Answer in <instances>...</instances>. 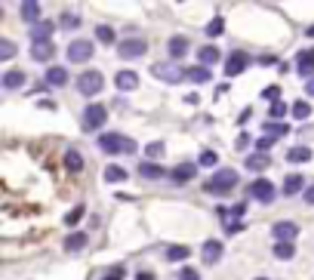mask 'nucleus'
Wrapping results in <instances>:
<instances>
[{
    "mask_svg": "<svg viewBox=\"0 0 314 280\" xmlns=\"http://www.w3.org/2000/svg\"><path fill=\"white\" fill-rule=\"evenodd\" d=\"M99 148L105 154H133L136 142H133V139H123L120 133H102L99 136Z\"/></svg>",
    "mask_w": 314,
    "mask_h": 280,
    "instance_id": "nucleus-1",
    "label": "nucleus"
},
{
    "mask_svg": "<svg viewBox=\"0 0 314 280\" xmlns=\"http://www.w3.org/2000/svg\"><path fill=\"white\" fill-rule=\"evenodd\" d=\"M234 185H237V172L234 169H219L210 182H203V191H207V194H228Z\"/></svg>",
    "mask_w": 314,
    "mask_h": 280,
    "instance_id": "nucleus-2",
    "label": "nucleus"
},
{
    "mask_svg": "<svg viewBox=\"0 0 314 280\" xmlns=\"http://www.w3.org/2000/svg\"><path fill=\"white\" fill-rule=\"evenodd\" d=\"M102 86H105L102 71H83V74L77 77V90H80L83 96H96V93H102Z\"/></svg>",
    "mask_w": 314,
    "mask_h": 280,
    "instance_id": "nucleus-3",
    "label": "nucleus"
},
{
    "mask_svg": "<svg viewBox=\"0 0 314 280\" xmlns=\"http://www.w3.org/2000/svg\"><path fill=\"white\" fill-rule=\"evenodd\" d=\"M117 52H120V59H139L148 52V40L142 37H129V40H120L117 43Z\"/></svg>",
    "mask_w": 314,
    "mask_h": 280,
    "instance_id": "nucleus-4",
    "label": "nucleus"
},
{
    "mask_svg": "<svg viewBox=\"0 0 314 280\" xmlns=\"http://www.w3.org/2000/svg\"><path fill=\"white\" fill-rule=\"evenodd\" d=\"M151 74H154V77H160L163 83H179L182 77H188V71H182V68H179V65H173V62L154 65V68H151Z\"/></svg>",
    "mask_w": 314,
    "mask_h": 280,
    "instance_id": "nucleus-5",
    "label": "nucleus"
},
{
    "mask_svg": "<svg viewBox=\"0 0 314 280\" xmlns=\"http://www.w3.org/2000/svg\"><path fill=\"white\" fill-rule=\"evenodd\" d=\"M247 197L262 200V203H271V200H274V185H271V182H265V179H256V182L247 188Z\"/></svg>",
    "mask_w": 314,
    "mask_h": 280,
    "instance_id": "nucleus-6",
    "label": "nucleus"
},
{
    "mask_svg": "<svg viewBox=\"0 0 314 280\" xmlns=\"http://www.w3.org/2000/svg\"><path fill=\"white\" fill-rule=\"evenodd\" d=\"M68 59L71 62H89L92 59V43L89 40H71L68 43Z\"/></svg>",
    "mask_w": 314,
    "mask_h": 280,
    "instance_id": "nucleus-7",
    "label": "nucleus"
},
{
    "mask_svg": "<svg viewBox=\"0 0 314 280\" xmlns=\"http://www.w3.org/2000/svg\"><path fill=\"white\" fill-rule=\"evenodd\" d=\"M105 120H108V111L102 108V105H86L83 124H86L89 130H102V127H105Z\"/></svg>",
    "mask_w": 314,
    "mask_h": 280,
    "instance_id": "nucleus-8",
    "label": "nucleus"
},
{
    "mask_svg": "<svg viewBox=\"0 0 314 280\" xmlns=\"http://www.w3.org/2000/svg\"><path fill=\"white\" fill-rule=\"evenodd\" d=\"M296 234H299V228H296L293 222H274V225H271V237H274L277 243H293Z\"/></svg>",
    "mask_w": 314,
    "mask_h": 280,
    "instance_id": "nucleus-9",
    "label": "nucleus"
},
{
    "mask_svg": "<svg viewBox=\"0 0 314 280\" xmlns=\"http://www.w3.org/2000/svg\"><path fill=\"white\" fill-rule=\"evenodd\" d=\"M200 256H203V262H207V265H216V262L225 256V247H222V240H207L200 247Z\"/></svg>",
    "mask_w": 314,
    "mask_h": 280,
    "instance_id": "nucleus-10",
    "label": "nucleus"
},
{
    "mask_svg": "<svg viewBox=\"0 0 314 280\" xmlns=\"http://www.w3.org/2000/svg\"><path fill=\"white\" fill-rule=\"evenodd\" d=\"M194 176H197V166H194V163H179V166L170 169L173 185H185V182H191Z\"/></svg>",
    "mask_w": 314,
    "mask_h": 280,
    "instance_id": "nucleus-11",
    "label": "nucleus"
},
{
    "mask_svg": "<svg viewBox=\"0 0 314 280\" xmlns=\"http://www.w3.org/2000/svg\"><path fill=\"white\" fill-rule=\"evenodd\" d=\"M52 31H55L52 22H37V25H31V40H34V43H49Z\"/></svg>",
    "mask_w": 314,
    "mask_h": 280,
    "instance_id": "nucleus-12",
    "label": "nucleus"
},
{
    "mask_svg": "<svg viewBox=\"0 0 314 280\" xmlns=\"http://www.w3.org/2000/svg\"><path fill=\"white\" fill-rule=\"evenodd\" d=\"M247 62H250V59L244 56V52H231L228 62H225V74H228V77H237V74L247 68Z\"/></svg>",
    "mask_w": 314,
    "mask_h": 280,
    "instance_id": "nucleus-13",
    "label": "nucleus"
},
{
    "mask_svg": "<svg viewBox=\"0 0 314 280\" xmlns=\"http://www.w3.org/2000/svg\"><path fill=\"white\" fill-rule=\"evenodd\" d=\"M296 71H299L302 77H308V80H311V71H314V49H302V52H299Z\"/></svg>",
    "mask_w": 314,
    "mask_h": 280,
    "instance_id": "nucleus-14",
    "label": "nucleus"
},
{
    "mask_svg": "<svg viewBox=\"0 0 314 280\" xmlns=\"http://www.w3.org/2000/svg\"><path fill=\"white\" fill-rule=\"evenodd\" d=\"M46 83H49V86H65V83H68V68L49 65V68H46Z\"/></svg>",
    "mask_w": 314,
    "mask_h": 280,
    "instance_id": "nucleus-15",
    "label": "nucleus"
},
{
    "mask_svg": "<svg viewBox=\"0 0 314 280\" xmlns=\"http://www.w3.org/2000/svg\"><path fill=\"white\" fill-rule=\"evenodd\" d=\"M114 83H117V90L123 93H129V90H136V86H139V74L136 71H117V77H114Z\"/></svg>",
    "mask_w": 314,
    "mask_h": 280,
    "instance_id": "nucleus-16",
    "label": "nucleus"
},
{
    "mask_svg": "<svg viewBox=\"0 0 314 280\" xmlns=\"http://www.w3.org/2000/svg\"><path fill=\"white\" fill-rule=\"evenodd\" d=\"M52 56H55L52 40H49V43H34V46H31V59H37V62H49Z\"/></svg>",
    "mask_w": 314,
    "mask_h": 280,
    "instance_id": "nucleus-17",
    "label": "nucleus"
},
{
    "mask_svg": "<svg viewBox=\"0 0 314 280\" xmlns=\"http://www.w3.org/2000/svg\"><path fill=\"white\" fill-rule=\"evenodd\" d=\"M299 191H308V188H305V179L299 176V172H296V176H287V179H284V194H290V197H293V194H299Z\"/></svg>",
    "mask_w": 314,
    "mask_h": 280,
    "instance_id": "nucleus-18",
    "label": "nucleus"
},
{
    "mask_svg": "<svg viewBox=\"0 0 314 280\" xmlns=\"http://www.w3.org/2000/svg\"><path fill=\"white\" fill-rule=\"evenodd\" d=\"M166 49H170V62H176V59H182L185 52H188V40H185V37H173L170 43H166Z\"/></svg>",
    "mask_w": 314,
    "mask_h": 280,
    "instance_id": "nucleus-19",
    "label": "nucleus"
},
{
    "mask_svg": "<svg viewBox=\"0 0 314 280\" xmlns=\"http://www.w3.org/2000/svg\"><path fill=\"white\" fill-rule=\"evenodd\" d=\"M22 83H28V77H25V71H18V68H12V71L3 74V86H6V90H18Z\"/></svg>",
    "mask_w": 314,
    "mask_h": 280,
    "instance_id": "nucleus-20",
    "label": "nucleus"
},
{
    "mask_svg": "<svg viewBox=\"0 0 314 280\" xmlns=\"http://www.w3.org/2000/svg\"><path fill=\"white\" fill-rule=\"evenodd\" d=\"M139 176H142V179H163V176H170V172H166L163 166H157V163H148V160H145V163L139 166Z\"/></svg>",
    "mask_w": 314,
    "mask_h": 280,
    "instance_id": "nucleus-21",
    "label": "nucleus"
},
{
    "mask_svg": "<svg viewBox=\"0 0 314 280\" xmlns=\"http://www.w3.org/2000/svg\"><path fill=\"white\" fill-rule=\"evenodd\" d=\"M22 19L31 22V25L40 22V3H37V0H28V3H22Z\"/></svg>",
    "mask_w": 314,
    "mask_h": 280,
    "instance_id": "nucleus-22",
    "label": "nucleus"
},
{
    "mask_svg": "<svg viewBox=\"0 0 314 280\" xmlns=\"http://www.w3.org/2000/svg\"><path fill=\"white\" fill-rule=\"evenodd\" d=\"M83 247H86V234H83V231H74V234L65 237V253H77V250H83Z\"/></svg>",
    "mask_w": 314,
    "mask_h": 280,
    "instance_id": "nucleus-23",
    "label": "nucleus"
},
{
    "mask_svg": "<svg viewBox=\"0 0 314 280\" xmlns=\"http://www.w3.org/2000/svg\"><path fill=\"white\" fill-rule=\"evenodd\" d=\"M271 166V157L268 154H253V157H247V169H253V172H262V169H268Z\"/></svg>",
    "mask_w": 314,
    "mask_h": 280,
    "instance_id": "nucleus-24",
    "label": "nucleus"
},
{
    "mask_svg": "<svg viewBox=\"0 0 314 280\" xmlns=\"http://www.w3.org/2000/svg\"><path fill=\"white\" fill-rule=\"evenodd\" d=\"M287 160H290V163H308V160H311V148H305V145L290 148V151H287Z\"/></svg>",
    "mask_w": 314,
    "mask_h": 280,
    "instance_id": "nucleus-25",
    "label": "nucleus"
},
{
    "mask_svg": "<svg viewBox=\"0 0 314 280\" xmlns=\"http://www.w3.org/2000/svg\"><path fill=\"white\" fill-rule=\"evenodd\" d=\"M65 166L71 169V172H80L83 169V157H80V151H65Z\"/></svg>",
    "mask_w": 314,
    "mask_h": 280,
    "instance_id": "nucleus-26",
    "label": "nucleus"
},
{
    "mask_svg": "<svg viewBox=\"0 0 314 280\" xmlns=\"http://www.w3.org/2000/svg\"><path fill=\"white\" fill-rule=\"evenodd\" d=\"M188 256H191V250H188V247H182V243H176V247L166 250V259H170V262H185Z\"/></svg>",
    "mask_w": 314,
    "mask_h": 280,
    "instance_id": "nucleus-27",
    "label": "nucleus"
},
{
    "mask_svg": "<svg viewBox=\"0 0 314 280\" xmlns=\"http://www.w3.org/2000/svg\"><path fill=\"white\" fill-rule=\"evenodd\" d=\"M197 56H200V62H203V65H216V62L222 59V52H219L216 46H203V49L197 52Z\"/></svg>",
    "mask_w": 314,
    "mask_h": 280,
    "instance_id": "nucleus-28",
    "label": "nucleus"
},
{
    "mask_svg": "<svg viewBox=\"0 0 314 280\" xmlns=\"http://www.w3.org/2000/svg\"><path fill=\"white\" fill-rule=\"evenodd\" d=\"M105 182H114V185H117V182H126V169L111 163V166L105 169Z\"/></svg>",
    "mask_w": 314,
    "mask_h": 280,
    "instance_id": "nucleus-29",
    "label": "nucleus"
},
{
    "mask_svg": "<svg viewBox=\"0 0 314 280\" xmlns=\"http://www.w3.org/2000/svg\"><path fill=\"white\" fill-rule=\"evenodd\" d=\"M203 31H207V37H219V34L225 31V19H222V15H216V19H213L207 28H203Z\"/></svg>",
    "mask_w": 314,
    "mask_h": 280,
    "instance_id": "nucleus-30",
    "label": "nucleus"
},
{
    "mask_svg": "<svg viewBox=\"0 0 314 280\" xmlns=\"http://www.w3.org/2000/svg\"><path fill=\"white\" fill-rule=\"evenodd\" d=\"M290 111H293V117H296V120H305V117L311 114V105H308V102H296Z\"/></svg>",
    "mask_w": 314,
    "mask_h": 280,
    "instance_id": "nucleus-31",
    "label": "nucleus"
},
{
    "mask_svg": "<svg viewBox=\"0 0 314 280\" xmlns=\"http://www.w3.org/2000/svg\"><path fill=\"white\" fill-rule=\"evenodd\" d=\"M188 80H194V83H207V80H210V71H207V68H188Z\"/></svg>",
    "mask_w": 314,
    "mask_h": 280,
    "instance_id": "nucleus-32",
    "label": "nucleus"
},
{
    "mask_svg": "<svg viewBox=\"0 0 314 280\" xmlns=\"http://www.w3.org/2000/svg\"><path fill=\"white\" fill-rule=\"evenodd\" d=\"M293 253H296L293 243H274V256L277 259H293Z\"/></svg>",
    "mask_w": 314,
    "mask_h": 280,
    "instance_id": "nucleus-33",
    "label": "nucleus"
},
{
    "mask_svg": "<svg viewBox=\"0 0 314 280\" xmlns=\"http://www.w3.org/2000/svg\"><path fill=\"white\" fill-rule=\"evenodd\" d=\"M59 25H62V28H68V31H74V28H77V25H80V19H77V15H74V12H62V19H59Z\"/></svg>",
    "mask_w": 314,
    "mask_h": 280,
    "instance_id": "nucleus-34",
    "label": "nucleus"
},
{
    "mask_svg": "<svg viewBox=\"0 0 314 280\" xmlns=\"http://www.w3.org/2000/svg\"><path fill=\"white\" fill-rule=\"evenodd\" d=\"M284 114H287V105H284V102H274L271 108H268V117L274 120V124H277V120H281Z\"/></svg>",
    "mask_w": 314,
    "mask_h": 280,
    "instance_id": "nucleus-35",
    "label": "nucleus"
},
{
    "mask_svg": "<svg viewBox=\"0 0 314 280\" xmlns=\"http://www.w3.org/2000/svg\"><path fill=\"white\" fill-rule=\"evenodd\" d=\"M219 163V157H216V151H200V166H216Z\"/></svg>",
    "mask_w": 314,
    "mask_h": 280,
    "instance_id": "nucleus-36",
    "label": "nucleus"
},
{
    "mask_svg": "<svg viewBox=\"0 0 314 280\" xmlns=\"http://www.w3.org/2000/svg\"><path fill=\"white\" fill-rule=\"evenodd\" d=\"M83 213H86V209H83V206H74V209H71V213L65 216V225H77V222L83 219Z\"/></svg>",
    "mask_w": 314,
    "mask_h": 280,
    "instance_id": "nucleus-37",
    "label": "nucleus"
},
{
    "mask_svg": "<svg viewBox=\"0 0 314 280\" xmlns=\"http://www.w3.org/2000/svg\"><path fill=\"white\" fill-rule=\"evenodd\" d=\"M96 34H99V40H102V43H114V28L99 25V31H96Z\"/></svg>",
    "mask_w": 314,
    "mask_h": 280,
    "instance_id": "nucleus-38",
    "label": "nucleus"
},
{
    "mask_svg": "<svg viewBox=\"0 0 314 280\" xmlns=\"http://www.w3.org/2000/svg\"><path fill=\"white\" fill-rule=\"evenodd\" d=\"M277 142V136H262V139H259V142H256V148H259V154H265L271 145Z\"/></svg>",
    "mask_w": 314,
    "mask_h": 280,
    "instance_id": "nucleus-39",
    "label": "nucleus"
},
{
    "mask_svg": "<svg viewBox=\"0 0 314 280\" xmlns=\"http://www.w3.org/2000/svg\"><path fill=\"white\" fill-rule=\"evenodd\" d=\"M284 133H287V124H271V120L265 124V136H284Z\"/></svg>",
    "mask_w": 314,
    "mask_h": 280,
    "instance_id": "nucleus-40",
    "label": "nucleus"
},
{
    "mask_svg": "<svg viewBox=\"0 0 314 280\" xmlns=\"http://www.w3.org/2000/svg\"><path fill=\"white\" fill-rule=\"evenodd\" d=\"M262 96H265V99L274 105L277 99H281V86H268V90H262Z\"/></svg>",
    "mask_w": 314,
    "mask_h": 280,
    "instance_id": "nucleus-41",
    "label": "nucleus"
},
{
    "mask_svg": "<svg viewBox=\"0 0 314 280\" xmlns=\"http://www.w3.org/2000/svg\"><path fill=\"white\" fill-rule=\"evenodd\" d=\"M179 280H200V274H197V268H182Z\"/></svg>",
    "mask_w": 314,
    "mask_h": 280,
    "instance_id": "nucleus-42",
    "label": "nucleus"
},
{
    "mask_svg": "<svg viewBox=\"0 0 314 280\" xmlns=\"http://www.w3.org/2000/svg\"><path fill=\"white\" fill-rule=\"evenodd\" d=\"M12 52H15V46H12L9 40H0V56H3V59H12Z\"/></svg>",
    "mask_w": 314,
    "mask_h": 280,
    "instance_id": "nucleus-43",
    "label": "nucleus"
},
{
    "mask_svg": "<svg viewBox=\"0 0 314 280\" xmlns=\"http://www.w3.org/2000/svg\"><path fill=\"white\" fill-rule=\"evenodd\" d=\"M145 154H148V157H160V154H163V142L148 145V148H145Z\"/></svg>",
    "mask_w": 314,
    "mask_h": 280,
    "instance_id": "nucleus-44",
    "label": "nucleus"
},
{
    "mask_svg": "<svg viewBox=\"0 0 314 280\" xmlns=\"http://www.w3.org/2000/svg\"><path fill=\"white\" fill-rule=\"evenodd\" d=\"M136 280H157V277H154V271H139Z\"/></svg>",
    "mask_w": 314,
    "mask_h": 280,
    "instance_id": "nucleus-45",
    "label": "nucleus"
},
{
    "mask_svg": "<svg viewBox=\"0 0 314 280\" xmlns=\"http://www.w3.org/2000/svg\"><path fill=\"white\" fill-rule=\"evenodd\" d=\"M120 271H123V268H120V265H117V268H114V271H111V274H105V277H102V280H120Z\"/></svg>",
    "mask_w": 314,
    "mask_h": 280,
    "instance_id": "nucleus-46",
    "label": "nucleus"
},
{
    "mask_svg": "<svg viewBox=\"0 0 314 280\" xmlns=\"http://www.w3.org/2000/svg\"><path fill=\"white\" fill-rule=\"evenodd\" d=\"M305 203H311V206H314V185L305 191Z\"/></svg>",
    "mask_w": 314,
    "mask_h": 280,
    "instance_id": "nucleus-47",
    "label": "nucleus"
},
{
    "mask_svg": "<svg viewBox=\"0 0 314 280\" xmlns=\"http://www.w3.org/2000/svg\"><path fill=\"white\" fill-rule=\"evenodd\" d=\"M247 145H250V136L244 133V136H240V139H237V148H247Z\"/></svg>",
    "mask_w": 314,
    "mask_h": 280,
    "instance_id": "nucleus-48",
    "label": "nucleus"
},
{
    "mask_svg": "<svg viewBox=\"0 0 314 280\" xmlns=\"http://www.w3.org/2000/svg\"><path fill=\"white\" fill-rule=\"evenodd\" d=\"M185 102H188V105H197V102H200V96H197V93H188V96H185Z\"/></svg>",
    "mask_w": 314,
    "mask_h": 280,
    "instance_id": "nucleus-49",
    "label": "nucleus"
},
{
    "mask_svg": "<svg viewBox=\"0 0 314 280\" xmlns=\"http://www.w3.org/2000/svg\"><path fill=\"white\" fill-rule=\"evenodd\" d=\"M305 93H308V96H314V77H311V80L305 83Z\"/></svg>",
    "mask_w": 314,
    "mask_h": 280,
    "instance_id": "nucleus-50",
    "label": "nucleus"
},
{
    "mask_svg": "<svg viewBox=\"0 0 314 280\" xmlns=\"http://www.w3.org/2000/svg\"><path fill=\"white\" fill-rule=\"evenodd\" d=\"M308 37H314V25H311V28H308Z\"/></svg>",
    "mask_w": 314,
    "mask_h": 280,
    "instance_id": "nucleus-51",
    "label": "nucleus"
},
{
    "mask_svg": "<svg viewBox=\"0 0 314 280\" xmlns=\"http://www.w3.org/2000/svg\"><path fill=\"white\" fill-rule=\"evenodd\" d=\"M256 280H268V277H256Z\"/></svg>",
    "mask_w": 314,
    "mask_h": 280,
    "instance_id": "nucleus-52",
    "label": "nucleus"
}]
</instances>
